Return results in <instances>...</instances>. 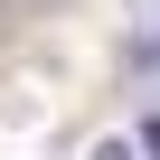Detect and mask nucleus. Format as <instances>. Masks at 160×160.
<instances>
[{
    "instance_id": "obj_1",
    "label": "nucleus",
    "mask_w": 160,
    "mask_h": 160,
    "mask_svg": "<svg viewBox=\"0 0 160 160\" xmlns=\"http://www.w3.org/2000/svg\"><path fill=\"white\" fill-rule=\"evenodd\" d=\"M94 160H132V141H94Z\"/></svg>"
},
{
    "instance_id": "obj_2",
    "label": "nucleus",
    "mask_w": 160,
    "mask_h": 160,
    "mask_svg": "<svg viewBox=\"0 0 160 160\" xmlns=\"http://www.w3.org/2000/svg\"><path fill=\"white\" fill-rule=\"evenodd\" d=\"M10 28H19V10H10V0H0V47H10Z\"/></svg>"
}]
</instances>
